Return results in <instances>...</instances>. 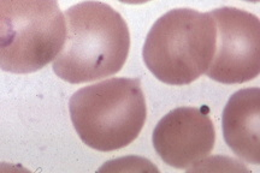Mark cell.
<instances>
[{
  "mask_svg": "<svg viewBox=\"0 0 260 173\" xmlns=\"http://www.w3.org/2000/svg\"><path fill=\"white\" fill-rule=\"evenodd\" d=\"M153 147L165 164L188 169L209 156L216 143V129L206 106L178 107L159 120L152 135Z\"/></svg>",
  "mask_w": 260,
  "mask_h": 173,
  "instance_id": "cell-6",
  "label": "cell"
},
{
  "mask_svg": "<svg viewBox=\"0 0 260 173\" xmlns=\"http://www.w3.org/2000/svg\"><path fill=\"white\" fill-rule=\"evenodd\" d=\"M216 23L213 59L206 70L211 80L241 84L258 77L260 71V22L245 10L230 8L210 11Z\"/></svg>",
  "mask_w": 260,
  "mask_h": 173,
  "instance_id": "cell-5",
  "label": "cell"
},
{
  "mask_svg": "<svg viewBox=\"0 0 260 173\" xmlns=\"http://www.w3.org/2000/svg\"><path fill=\"white\" fill-rule=\"evenodd\" d=\"M119 2L125 3V4H132V5H138V4H145V3L151 2V0H119Z\"/></svg>",
  "mask_w": 260,
  "mask_h": 173,
  "instance_id": "cell-8",
  "label": "cell"
},
{
  "mask_svg": "<svg viewBox=\"0 0 260 173\" xmlns=\"http://www.w3.org/2000/svg\"><path fill=\"white\" fill-rule=\"evenodd\" d=\"M69 111L81 141L99 152L118 151L134 142L147 117L141 82L126 77L81 88L70 97Z\"/></svg>",
  "mask_w": 260,
  "mask_h": 173,
  "instance_id": "cell-2",
  "label": "cell"
},
{
  "mask_svg": "<svg viewBox=\"0 0 260 173\" xmlns=\"http://www.w3.org/2000/svg\"><path fill=\"white\" fill-rule=\"evenodd\" d=\"M216 40V23L210 12L174 9L157 19L148 31L142 57L160 82L187 86L206 73Z\"/></svg>",
  "mask_w": 260,
  "mask_h": 173,
  "instance_id": "cell-3",
  "label": "cell"
},
{
  "mask_svg": "<svg viewBox=\"0 0 260 173\" xmlns=\"http://www.w3.org/2000/svg\"><path fill=\"white\" fill-rule=\"evenodd\" d=\"M222 128L229 148L247 162L259 165V88H246L230 96L223 111Z\"/></svg>",
  "mask_w": 260,
  "mask_h": 173,
  "instance_id": "cell-7",
  "label": "cell"
},
{
  "mask_svg": "<svg viewBox=\"0 0 260 173\" xmlns=\"http://www.w3.org/2000/svg\"><path fill=\"white\" fill-rule=\"evenodd\" d=\"M67 37L53 71L71 84L110 77L122 70L130 50L125 19L105 3L87 0L65 11Z\"/></svg>",
  "mask_w": 260,
  "mask_h": 173,
  "instance_id": "cell-1",
  "label": "cell"
},
{
  "mask_svg": "<svg viewBox=\"0 0 260 173\" xmlns=\"http://www.w3.org/2000/svg\"><path fill=\"white\" fill-rule=\"evenodd\" d=\"M65 37L58 0H0V70L37 73L54 60Z\"/></svg>",
  "mask_w": 260,
  "mask_h": 173,
  "instance_id": "cell-4",
  "label": "cell"
},
{
  "mask_svg": "<svg viewBox=\"0 0 260 173\" xmlns=\"http://www.w3.org/2000/svg\"><path fill=\"white\" fill-rule=\"evenodd\" d=\"M245 2H249V3H258L259 0H245Z\"/></svg>",
  "mask_w": 260,
  "mask_h": 173,
  "instance_id": "cell-9",
  "label": "cell"
}]
</instances>
